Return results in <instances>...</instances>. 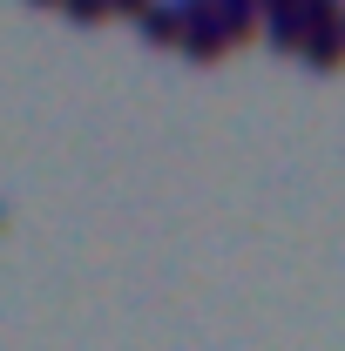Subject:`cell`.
I'll list each match as a JSON object with an SVG mask.
<instances>
[{
	"instance_id": "obj_1",
	"label": "cell",
	"mask_w": 345,
	"mask_h": 351,
	"mask_svg": "<svg viewBox=\"0 0 345 351\" xmlns=\"http://www.w3.org/2000/svg\"><path fill=\"white\" fill-rule=\"evenodd\" d=\"M68 7H75V21H102L109 14V0H68Z\"/></svg>"
}]
</instances>
